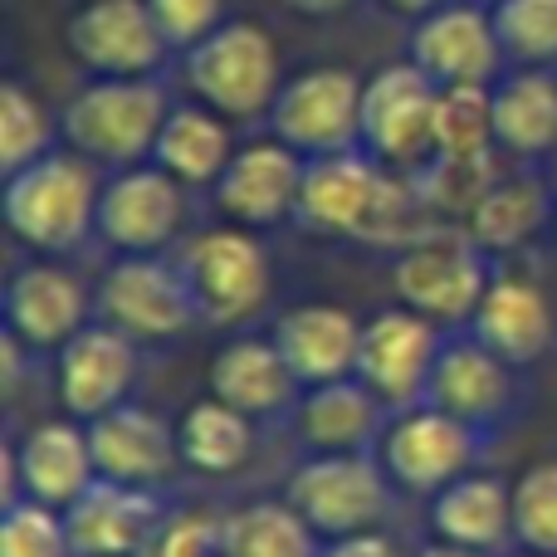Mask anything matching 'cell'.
Here are the masks:
<instances>
[{"mask_svg": "<svg viewBox=\"0 0 557 557\" xmlns=\"http://www.w3.org/2000/svg\"><path fill=\"white\" fill-rule=\"evenodd\" d=\"M176 264L186 274V288L196 298V318L201 323L235 327L270 304V288H274L270 255H264V245L245 225L191 235Z\"/></svg>", "mask_w": 557, "mask_h": 557, "instance_id": "5", "label": "cell"}, {"mask_svg": "<svg viewBox=\"0 0 557 557\" xmlns=\"http://www.w3.org/2000/svg\"><path fill=\"white\" fill-rule=\"evenodd\" d=\"M352 0H284V10L294 15H308V20H327V15H343Z\"/></svg>", "mask_w": 557, "mask_h": 557, "instance_id": "40", "label": "cell"}, {"mask_svg": "<svg viewBox=\"0 0 557 557\" xmlns=\"http://www.w3.org/2000/svg\"><path fill=\"white\" fill-rule=\"evenodd\" d=\"M494 137L499 152L548 157L557 152V74L519 69L494 84Z\"/></svg>", "mask_w": 557, "mask_h": 557, "instance_id": "28", "label": "cell"}, {"mask_svg": "<svg viewBox=\"0 0 557 557\" xmlns=\"http://www.w3.org/2000/svg\"><path fill=\"white\" fill-rule=\"evenodd\" d=\"M10 455H15L20 499H39V504H49V509H69V504L98 480L88 425H78V421L35 425L20 445H10Z\"/></svg>", "mask_w": 557, "mask_h": 557, "instance_id": "23", "label": "cell"}, {"mask_svg": "<svg viewBox=\"0 0 557 557\" xmlns=\"http://www.w3.org/2000/svg\"><path fill=\"white\" fill-rule=\"evenodd\" d=\"M235 157L231 143V117L211 113L206 103H182L166 113L162 137L152 147V162L162 172H172L176 182L191 191V186H215L225 176Z\"/></svg>", "mask_w": 557, "mask_h": 557, "instance_id": "27", "label": "cell"}, {"mask_svg": "<svg viewBox=\"0 0 557 557\" xmlns=\"http://www.w3.org/2000/svg\"><path fill=\"white\" fill-rule=\"evenodd\" d=\"M64 49L94 78H157L172 59L147 0H84L64 20Z\"/></svg>", "mask_w": 557, "mask_h": 557, "instance_id": "9", "label": "cell"}, {"mask_svg": "<svg viewBox=\"0 0 557 557\" xmlns=\"http://www.w3.org/2000/svg\"><path fill=\"white\" fill-rule=\"evenodd\" d=\"M494 29H499L504 59H513L519 69L557 64V0H499Z\"/></svg>", "mask_w": 557, "mask_h": 557, "instance_id": "34", "label": "cell"}, {"mask_svg": "<svg viewBox=\"0 0 557 557\" xmlns=\"http://www.w3.org/2000/svg\"><path fill=\"white\" fill-rule=\"evenodd\" d=\"M176 445H182V465H191L196 474H235L255 455V421L235 406L206 396L182 416Z\"/></svg>", "mask_w": 557, "mask_h": 557, "instance_id": "30", "label": "cell"}, {"mask_svg": "<svg viewBox=\"0 0 557 557\" xmlns=\"http://www.w3.org/2000/svg\"><path fill=\"white\" fill-rule=\"evenodd\" d=\"M416 557H490V553H474V548H455V543H445V539H435L431 548H421Z\"/></svg>", "mask_w": 557, "mask_h": 557, "instance_id": "42", "label": "cell"}, {"mask_svg": "<svg viewBox=\"0 0 557 557\" xmlns=\"http://www.w3.org/2000/svg\"><path fill=\"white\" fill-rule=\"evenodd\" d=\"M137 382V343L108 323L84 327L59 347V401L74 421H98L127 401Z\"/></svg>", "mask_w": 557, "mask_h": 557, "instance_id": "17", "label": "cell"}, {"mask_svg": "<svg viewBox=\"0 0 557 557\" xmlns=\"http://www.w3.org/2000/svg\"><path fill=\"white\" fill-rule=\"evenodd\" d=\"M435 539L474 553H499L513 539V484L494 474H465L445 484L431 504Z\"/></svg>", "mask_w": 557, "mask_h": 557, "instance_id": "26", "label": "cell"}, {"mask_svg": "<svg viewBox=\"0 0 557 557\" xmlns=\"http://www.w3.org/2000/svg\"><path fill=\"white\" fill-rule=\"evenodd\" d=\"M186 225V186L157 162L123 166L98 196V240L117 255H162Z\"/></svg>", "mask_w": 557, "mask_h": 557, "instance_id": "12", "label": "cell"}, {"mask_svg": "<svg viewBox=\"0 0 557 557\" xmlns=\"http://www.w3.org/2000/svg\"><path fill=\"white\" fill-rule=\"evenodd\" d=\"M406 59L421 74H431L435 88L499 84L504 45L494 29V10H484L480 0H450V5L431 10L425 20H416Z\"/></svg>", "mask_w": 557, "mask_h": 557, "instance_id": "14", "label": "cell"}, {"mask_svg": "<svg viewBox=\"0 0 557 557\" xmlns=\"http://www.w3.org/2000/svg\"><path fill=\"white\" fill-rule=\"evenodd\" d=\"M74 557H143L147 539L162 523V504L152 490L117 480H94L64 509Z\"/></svg>", "mask_w": 557, "mask_h": 557, "instance_id": "18", "label": "cell"}, {"mask_svg": "<svg viewBox=\"0 0 557 557\" xmlns=\"http://www.w3.org/2000/svg\"><path fill=\"white\" fill-rule=\"evenodd\" d=\"M147 5H152L172 54H186L225 25V0H147Z\"/></svg>", "mask_w": 557, "mask_h": 557, "instance_id": "37", "label": "cell"}, {"mask_svg": "<svg viewBox=\"0 0 557 557\" xmlns=\"http://www.w3.org/2000/svg\"><path fill=\"white\" fill-rule=\"evenodd\" d=\"M435 103L441 88L411 59L376 69L362 88V152L382 166H425L435 157Z\"/></svg>", "mask_w": 557, "mask_h": 557, "instance_id": "11", "label": "cell"}, {"mask_svg": "<svg viewBox=\"0 0 557 557\" xmlns=\"http://www.w3.org/2000/svg\"><path fill=\"white\" fill-rule=\"evenodd\" d=\"M308 157L294 152L278 137L235 147L225 176L215 182V206L231 225L245 231H264V225H284L298 215V191H304Z\"/></svg>", "mask_w": 557, "mask_h": 557, "instance_id": "15", "label": "cell"}, {"mask_svg": "<svg viewBox=\"0 0 557 557\" xmlns=\"http://www.w3.org/2000/svg\"><path fill=\"white\" fill-rule=\"evenodd\" d=\"M553 235H557V211H553Z\"/></svg>", "mask_w": 557, "mask_h": 557, "instance_id": "44", "label": "cell"}, {"mask_svg": "<svg viewBox=\"0 0 557 557\" xmlns=\"http://www.w3.org/2000/svg\"><path fill=\"white\" fill-rule=\"evenodd\" d=\"M182 78L196 103L231 123H255L270 117L284 69H278V45L255 20H225L215 35H206L196 49L182 54Z\"/></svg>", "mask_w": 557, "mask_h": 557, "instance_id": "3", "label": "cell"}, {"mask_svg": "<svg viewBox=\"0 0 557 557\" xmlns=\"http://www.w3.org/2000/svg\"><path fill=\"white\" fill-rule=\"evenodd\" d=\"M441 323L416 308H382L362 323V352H357V382H367L392 411L425 401L435 357H441Z\"/></svg>", "mask_w": 557, "mask_h": 557, "instance_id": "13", "label": "cell"}, {"mask_svg": "<svg viewBox=\"0 0 557 557\" xmlns=\"http://www.w3.org/2000/svg\"><path fill=\"white\" fill-rule=\"evenodd\" d=\"M513 539L529 553L557 557V460L529 465L513 480Z\"/></svg>", "mask_w": 557, "mask_h": 557, "instance_id": "35", "label": "cell"}, {"mask_svg": "<svg viewBox=\"0 0 557 557\" xmlns=\"http://www.w3.org/2000/svg\"><path fill=\"white\" fill-rule=\"evenodd\" d=\"M54 137H59V123L49 117V108L20 78H5L0 84V172L15 176L29 162L49 157Z\"/></svg>", "mask_w": 557, "mask_h": 557, "instance_id": "33", "label": "cell"}, {"mask_svg": "<svg viewBox=\"0 0 557 557\" xmlns=\"http://www.w3.org/2000/svg\"><path fill=\"white\" fill-rule=\"evenodd\" d=\"M94 313L133 343H172L196 323V298L182 264L162 255H123L98 284Z\"/></svg>", "mask_w": 557, "mask_h": 557, "instance_id": "8", "label": "cell"}, {"mask_svg": "<svg viewBox=\"0 0 557 557\" xmlns=\"http://www.w3.org/2000/svg\"><path fill=\"white\" fill-rule=\"evenodd\" d=\"M513 367L499 352L480 343V337H460V343H445L435 357L431 386H425V401L441 406V411L470 421L474 431L494 425L499 416H509L513 406Z\"/></svg>", "mask_w": 557, "mask_h": 557, "instance_id": "21", "label": "cell"}, {"mask_svg": "<svg viewBox=\"0 0 557 557\" xmlns=\"http://www.w3.org/2000/svg\"><path fill=\"white\" fill-rule=\"evenodd\" d=\"M450 5V0H382V10H392V15H406V20H425L431 10Z\"/></svg>", "mask_w": 557, "mask_h": 557, "instance_id": "41", "label": "cell"}, {"mask_svg": "<svg viewBox=\"0 0 557 557\" xmlns=\"http://www.w3.org/2000/svg\"><path fill=\"white\" fill-rule=\"evenodd\" d=\"M143 557H225L221 519H206V513H176V519H162L157 533L147 539Z\"/></svg>", "mask_w": 557, "mask_h": 557, "instance_id": "38", "label": "cell"}, {"mask_svg": "<svg viewBox=\"0 0 557 557\" xmlns=\"http://www.w3.org/2000/svg\"><path fill=\"white\" fill-rule=\"evenodd\" d=\"M480 5H499V0H480Z\"/></svg>", "mask_w": 557, "mask_h": 557, "instance_id": "43", "label": "cell"}, {"mask_svg": "<svg viewBox=\"0 0 557 557\" xmlns=\"http://www.w3.org/2000/svg\"><path fill=\"white\" fill-rule=\"evenodd\" d=\"M382 416L386 401L357 376L327 386H308L304 401L294 406V431L313 455H343V450H367L382 441Z\"/></svg>", "mask_w": 557, "mask_h": 557, "instance_id": "24", "label": "cell"}, {"mask_svg": "<svg viewBox=\"0 0 557 557\" xmlns=\"http://www.w3.org/2000/svg\"><path fill=\"white\" fill-rule=\"evenodd\" d=\"M274 347L284 352L298 386H327L357 376L362 352V323L337 304H298L274 323Z\"/></svg>", "mask_w": 557, "mask_h": 557, "instance_id": "20", "label": "cell"}, {"mask_svg": "<svg viewBox=\"0 0 557 557\" xmlns=\"http://www.w3.org/2000/svg\"><path fill=\"white\" fill-rule=\"evenodd\" d=\"M318 557H401V548H396L386 533H347V539H333Z\"/></svg>", "mask_w": 557, "mask_h": 557, "instance_id": "39", "label": "cell"}, {"mask_svg": "<svg viewBox=\"0 0 557 557\" xmlns=\"http://www.w3.org/2000/svg\"><path fill=\"white\" fill-rule=\"evenodd\" d=\"M557 206L548 201V186L533 182V176H499L490 186L480 206L470 211L465 231L474 235V245L490 255H504V250H519L529 245L543 225L553 221Z\"/></svg>", "mask_w": 557, "mask_h": 557, "instance_id": "29", "label": "cell"}, {"mask_svg": "<svg viewBox=\"0 0 557 557\" xmlns=\"http://www.w3.org/2000/svg\"><path fill=\"white\" fill-rule=\"evenodd\" d=\"M98 196L103 182L88 157L49 152L5 176V231L39 255H69L98 235Z\"/></svg>", "mask_w": 557, "mask_h": 557, "instance_id": "1", "label": "cell"}, {"mask_svg": "<svg viewBox=\"0 0 557 557\" xmlns=\"http://www.w3.org/2000/svg\"><path fill=\"white\" fill-rule=\"evenodd\" d=\"M494 84L441 88L435 103V157H494Z\"/></svg>", "mask_w": 557, "mask_h": 557, "instance_id": "32", "label": "cell"}, {"mask_svg": "<svg viewBox=\"0 0 557 557\" xmlns=\"http://www.w3.org/2000/svg\"><path fill=\"white\" fill-rule=\"evenodd\" d=\"M225 557H318V533L298 519L294 504H245L221 519Z\"/></svg>", "mask_w": 557, "mask_h": 557, "instance_id": "31", "label": "cell"}, {"mask_svg": "<svg viewBox=\"0 0 557 557\" xmlns=\"http://www.w3.org/2000/svg\"><path fill=\"white\" fill-rule=\"evenodd\" d=\"M470 327H474V337H480L490 352H499L509 367H529L553 347L557 318H553L548 294H543L533 278L494 274L480 308H474Z\"/></svg>", "mask_w": 557, "mask_h": 557, "instance_id": "22", "label": "cell"}, {"mask_svg": "<svg viewBox=\"0 0 557 557\" xmlns=\"http://www.w3.org/2000/svg\"><path fill=\"white\" fill-rule=\"evenodd\" d=\"M172 113L166 88L157 78H94L59 113V137L69 152L88 157L94 166H137L152 162V147Z\"/></svg>", "mask_w": 557, "mask_h": 557, "instance_id": "2", "label": "cell"}, {"mask_svg": "<svg viewBox=\"0 0 557 557\" xmlns=\"http://www.w3.org/2000/svg\"><path fill=\"white\" fill-rule=\"evenodd\" d=\"M0 557H74L64 509L15 499L0 509Z\"/></svg>", "mask_w": 557, "mask_h": 557, "instance_id": "36", "label": "cell"}, {"mask_svg": "<svg viewBox=\"0 0 557 557\" xmlns=\"http://www.w3.org/2000/svg\"><path fill=\"white\" fill-rule=\"evenodd\" d=\"M376 455H382L396 490L441 494L445 484L470 474L474 455H480V431L470 421H460V416L421 401V406H406L386 425L382 441H376Z\"/></svg>", "mask_w": 557, "mask_h": 557, "instance_id": "10", "label": "cell"}, {"mask_svg": "<svg viewBox=\"0 0 557 557\" xmlns=\"http://www.w3.org/2000/svg\"><path fill=\"white\" fill-rule=\"evenodd\" d=\"M490 250L474 245L470 231H441L421 235L416 245H406L392 264L396 298L416 313H425L431 323H470L480 308L484 288H490Z\"/></svg>", "mask_w": 557, "mask_h": 557, "instance_id": "6", "label": "cell"}, {"mask_svg": "<svg viewBox=\"0 0 557 557\" xmlns=\"http://www.w3.org/2000/svg\"><path fill=\"white\" fill-rule=\"evenodd\" d=\"M94 298L84 278L59 264H25L5 284V333L29 352H59L88 327Z\"/></svg>", "mask_w": 557, "mask_h": 557, "instance_id": "16", "label": "cell"}, {"mask_svg": "<svg viewBox=\"0 0 557 557\" xmlns=\"http://www.w3.org/2000/svg\"><path fill=\"white\" fill-rule=\"evenodd\" d=\"M529 557H543V553H529Z\"/></svg>", "mask_w": 557, "mask_h": 557, "instance_id": "45", "label": "cell"}, {"mask_svg": "<svg viewBox=\"0 0 557 557\" xmlns=\"http://www.w3.org/2000/svg\"><path fill=\"white\" fill-rule=\"evenodd\" d=\"M294 392H304V386L288 372L274 337H235L231 347H221L211 357V396L245 411L250 421L278 416L284 406H298Z\"/></svg>", "mask_w": 557, "mask_h": 557, "instance_id": "25", "label": "cell"}, {"mask_svg": "<svg viewBox=\"0 0 557 557\" xmlns=\"http://www.w3.org/2000/svg\"><path fill=\"white\" fill-rule=\"evenodd\" d=\"M362 88L367 84L352 69L337 64L304 69L298 78H288L278 88L270 108V133L294 152H304L308 162L352 152V147H362Z\"/></svg>", "mask_w": 557, "mask_h": 557, "instance_id": "7", "label": "cell"}, {"mask_svg": "<svg viewBox=\"0 0 557 557\" xmlns=\"http://www.w3.org/2000/svg\"><path fill=\"white\" fill-rule=\"evenodd\" d=\"M88 445H94V465L98 480H117V484H137L152 490L182 460L176 431L162 416L143 411V406H113L108 416L88 421Z\"/></svg>", "mask_w": 557, "mask_h": 557, "instance_id": "19", "label": "cell"}, {"mask_svg": "<svg viewBox=\"0 0 557 557\" xmlns=\"http://www.w3.org/2000/svg\"><path fill=\"white\" fill-rule=\"evenodd\" d=\"M288 504L318 539H347V533H372L392 513V474L382 455L343 450L313 455L288 474Z\"/></svg>", "mask_w": 557, "mask_h": 557, "instance_id": "4", "label": "cell"}]
</instances>
